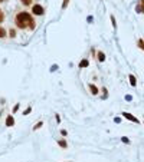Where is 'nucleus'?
Wrapping results in <instances>:
<instances>
[{
    "label": "nucleus",
    "mask_w": 144,
    "mask_h": 162,
    "mask_svg": "<svg viewBox=\"0 0 144 162\" xmlns=\"http://www.w3.org/2000/svg\"><path fill=\"white\" fill-rule=\"evenodd\" d=\"M16 24H17V27L19 29H35V22L32 19V16L26 12H22L16 16Z\"/></svg>",
    "instance_id": "obj_1"
},
{
    "label": "nucleus",
    "mask_w": 144,
    "mask_h": 162,
    "mask_svg": "<svg viewBox=\"0 0 144 162\" xmlns=\"http://www.w3.org/2000/svg\"><path fill=\"white\" fill-rule=\"evenodd\" d=\"M32 12H33L35 14H38V16H42L43 14V7L39 5H35L33 7H32Z\"/></svg>",
    "instance_id": "obj_2"
},
{
    "label": "nucleus",
    "mask_w": 144,
    "mask_h": 162,
    "mask_svg": "<svg viewBox=\"0 0 144 162\" xmlns=\"http://www.w3.org/2000/svg\"><path fill=\"white\" fill-rule=\"evenodd\" d=\"M123 116H124L125 119L131 121V122H134V124H138V119H137V118H134V116H133L131 113H127V112H124V113H123Z\"/></svg>",
    "instance_id": "obj_3"
},
{
    "label": "nucleus",
    "mask_w": 144,
    "mask_h": 162,
    "mask_svg": "<svg viewBox=\"0 0 144 162\" xmlns=\"http://www.w3.org/2000/svg\"><path fill=\"white\" fill-rule=\"evenodd\" d=\"M135 12L137 13H144V0H140L138 5L135 6Z\"/></svg>",
    "instance_id": "obj_4"
},
{
    "label": "nucleus",
    "mask_w": 144,
    "mask_h": 162,
    "mask_svg": "<svg viewBox=\"0 0 144 162\" xmlns=\"http://www.w3.org/2000/svg\"><path fill=\"white\" fill-rule=\"evenodd\" d=\"M13 124H14L13 118H12V116H9V118L6 119V125H7V126H12V125H13Z\"/></svg>",
    "instance_id": "obj_5"
},
{
    "label": "nucleus",
    "mask_w": 144,
    "mask_h": 162,
    "mask_svg": "<svg viewBox=\"0 0 144 162\" xmlns=\"http://www.w3.org/2000/svg\"><path fill=\"white\" fill-rule=\"evenodd\" d=\"M130 83H131V86H135V85H137V81H135V77L133 76V75H130Z\"/></svg>",
    "instance_id": "obj_6"
},
{
    "label": "nucleus",
    "mask_w": 144,
    "mask_h": 162,
    "mask_svg": "<svg viewBox=\"0 0 144 162\" xmlns=\"http://www.w3.org/2000/svg\"><path fill=\"white\" fill-rule=\"evenodd\" d=\"M104 59H105V56H104V53H102V52H100V53H98V60H100V62H104Z\"/></svg>",
    "instance_id": "obj_7"
},
{
    "label": "nucleus",
    "mask_w": 144,
    "mask_h": 162,
    "mask_svg": "<svg viewBox=\"0 0 144 162\" xmlns=\"http://www.w3.org/2000/svg\"><path fill=\"white\" fill-rule=\"evenodd\" d=\"M89 89H91V92H92V93H94V95H95L97 92H98V89H97V88H95V86H94V85H91V86H89Z\"/></svg>",
    "instance_id": "obj_8"
},
{
    "label": "nucleus",
    "mask_w": 144,
    "mask_h": 162,
    "mask_svg": "<svg viewBox=\"0 0 144 162\" xmlns=\"http://www.w3.org/2000/svg\"><path fill=\"white\" fill-rule=\"evenodd\" d=\"M79 66H81V67H86V66H88V60H82V62L79 63Z\"/></svg>",
    "instance_id": "obj_9"
},
{
    "label": "nucleus",
    "mask_w": 144,
    "mask_h": 162,
    "mask_svg": "<svg viewBox=\"0 0 144 162\" xmlns=\"http://www.w3.org/2000/svg\"><path fill=\"white\" fill-rule=\"evenodd\" d=\"M5 36H6L5 29H2V27H0V38H5Z\"/></svg>",
    "instance_id": "obj_10"
},
{
    "label": "nucleus",
    "mask_w": 144,
    "mask_h": 162,
    "mask_svg": "<svg viewBox=\"0 0 144 162\" xmlns=\"http://www.w3.org/2000/svg\"><path fill=\"white\" fill-rule=\"evenodd\" d=\"M138 48L144 50V40H138Z\"/></svg>",
    "instance_id": "obj_11"
},
{
    "label": "nucleus",
    "mask_w": 144,
    "mask_h": 162,
    "mask_svg": "<svg viewBox=\"0 0 144 162\" xmlns=\"http://www.w3.org/2000/svg\"><path fill=\"white\" fill-rule=\"evenodd\" d=\"M59 145H61L62 148H65V146H66V142H65V141H59Z\"/></svg>",
    "instance_id": "obj_12"
},
{
    "label": "nucleus",
    "mask_w": 144,
    "mask_h": 162,
    "mask_svg": "<svg viewBox=\"0 0 144 162\" xmlns=\"http://www.w3.org/2000/svg\"><path fill=\"white\" fill-rule=\"evenodd\" d=\"M30 2L32 0H22V3H25V5H30Z\"/></svg>",
    "instance_id": "obj_13"
},
{
    "label": "nucleus",
    "mask_w": 144,
    "mask_h": 162,
    "mask_svg": "<svg viewBox=\"0 0 144 162\" xmlns=\"http://www.w3.org/2000/svg\"><path fill=\"white\" fill-rule=\"evenodd\" d=\"M3 19H5V16H3V13H2V10H0V22H3Z\"/></svg>",
    "instance_id": "obj_14"
},
{
    "label": "nucleus",
    "mask_w": 144,
    "mask_h": 162,
    "mask_svg": "<svg viewBox=\"0 0 144 162\" xmlns=\"http://www.w3.org/2000/svg\"><path fill=\"white\" fill-rule=\"evenodd\" d=\"M68 2H69V0H65V2H63V9H65V7L68 6Z\"/></svg>",
    "instance_id": "obj_15"
},
{
    "label": "nucleus",
    "mask_w": 144,
    "mask_h": 162,
    "mask_svg": "<svg viewBox=\"0 0 144 162\" xmlns=\"http://www.w3.org/2000/svg\"><path fill=\"white\" fill-rule=\"evenodd\" d=\"M40 126H42V124H40V122H39V124L36 125V126H35V129H39V128H40Z\"/></svg>",
    "instance_id": "obj_16"
}]
</instances>
